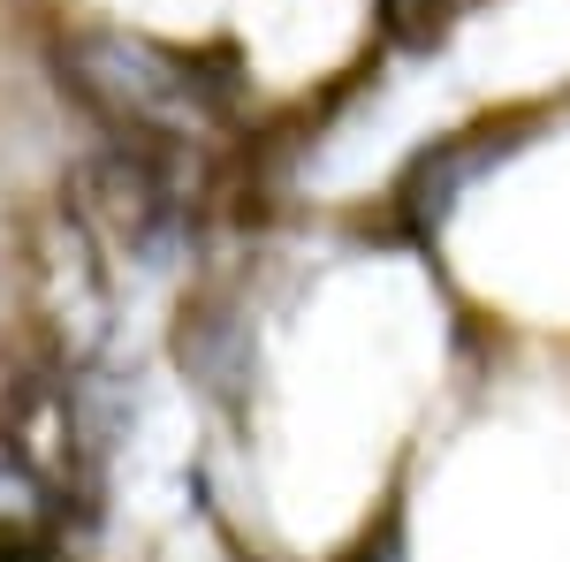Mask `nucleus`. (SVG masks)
<instances>
[{
  "label": "nucleus",
  "instance_id": "nucleus-1",
  "mask_svg": "<svg viewBox=\"0 0 570 562\" xmlns=\"http://www.w3.org/2000/svg\"><path fill=\"white\" fill-rule=\"evenodd\" d=\"M502 349L570 357V85L426 137L381 198Z\"/></svg>",
  "mask_w": 570,
  "mask_h": 562
},
{
  "label": "nucleus",
  "instance_id": "nucleus-2",
  "mask_svg": "<svg viewBox=\"0 0 570 562\" xmlns=\"http://www.w3.org/2000/svg\"><path fill=\"white\" fill-rule=\"evenodd\" d=\"M494 0H389V46H441L449 23H464V16H480Z\"/></svg>",
  "mask_w": 570,
  "mask_h": 562
}]
</instances>
